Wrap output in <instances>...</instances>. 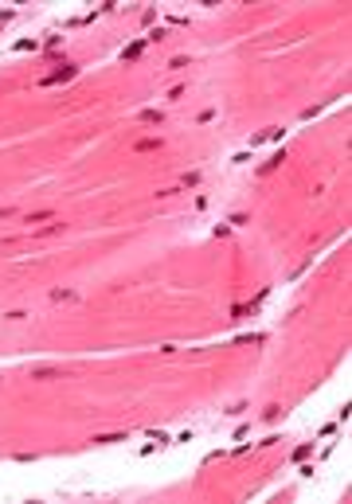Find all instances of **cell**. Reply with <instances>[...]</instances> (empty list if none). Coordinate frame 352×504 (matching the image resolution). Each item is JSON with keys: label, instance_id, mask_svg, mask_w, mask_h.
<instances>
[{"label": "cell", "instance_id": "cell-2", "mask_svg": "<svg viewBox=\"0 0 352 504\" xmlns=\"http://www.w3.org/2000/svg\"><path fill=\"white\" fill-rule=\"evenodd\" d=\"M133 149H137V153H153V149H161V137H141Z\"/></svg>", "mask_w": 352, "mask_h": 504}, {"label": "cell", "instance_id": "cell-6", "mask_svg": "<svg viewBox=\"0 0 352 504\" xmlns=\"http://www.w3.org/2000/svg\"><path fill=\"white\" fill-rule=\"evenodd\" d=\"M12 215V207H0V219H8Z\"/></svg>", "mask_w": 352, "mask_h": 504}, {"label": "cell", "instance_id": "cell-4", "mask_svg": "<svg viewBox=\"0 0 352 504\" xmlns=\"http://www.w3.org/2000/svg\"><path fill=\"white\" fill-rule=\"evenodd\" d=\"M98 446H113V442H126V434H94Z\"/></svg>", "mask_w": 352, "mask_h": 504}, {"label": "cell", "instance_id": "cell-1", "mask_svg": "<svg viewBox=\"0 0 352 504\" xmlns=\"http://www.w3.org/2000/svg\"><path fill=\"white\" fill-rule=\"evenodd\" d=\"M63 78H74V67H71V63H67L63 71H55V74H47V78H43V86H55V82H63Z\"/></svg>", "mask_w": 352, "mask_h": 504}, {"label": "cell", "instance_id": "cell-5", "mask_svg": "<svg viewBox=\"0 0 352 504\" xmlns=\"http://www.w3.org/2000/svg\"><path fill=\"white\" fill-rule=\"evenodd\" d=\"M51 297H55V301H74V293H71V289H55Z\"/></svg>", "mask_w": 352, "mask_h": 504}, {"label": "cell", "instance_id": "cell-3", "mask_svg": "<svg viewBox=\"0 0 352 504\" xmlns=\"http://www.w3.org/2000/svg\"><path fill=\"white\" fill-rule=\"evenodd\" d=\"M137 117H141V121H149V125H161V121H165V113H161V109H141Z\"/></svg>", "mask_w": 352, "mask_h": 504}]
</instances>
